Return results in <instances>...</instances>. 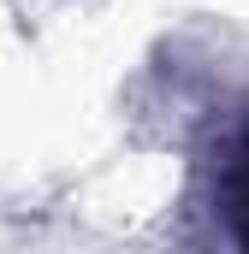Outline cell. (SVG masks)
Here are the masks:
<instances>
[{"label":"cell","instance_id":"cell-1","mask_svg":"<svg viewBox=\"0 0 249 254\" xmlns=\"http://www.w3.org/2000/svg\"><path fill=\"white\" fill-rule=\"evenodd\" d=\"M232 225H238V237H244V249H249V142L238 148V160H232Z\"/></svg>","mask_w":249,"mask_h":254}]
</instances>
